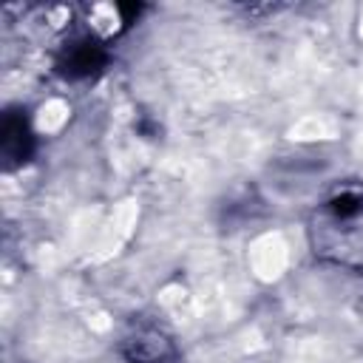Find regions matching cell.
Segmentation results:
<instances>
[{
    "label": "cell",
    "instance_id": "1",
    "mask_svg": "<svg viewBox=\"0 0 363 363\" xmlns=\"http://www.w3.org/2000/svg\"><path fill=\"white\" fill-rule=\"evenodd\" d=\"M99 62H102V51H99L94 43H82V45H77V48L71 51V57H68V71H71V74H88V71H94Z\"/></svg>",
    "mask_w": 363,
    "mask_h": 363
}]
</instances>
